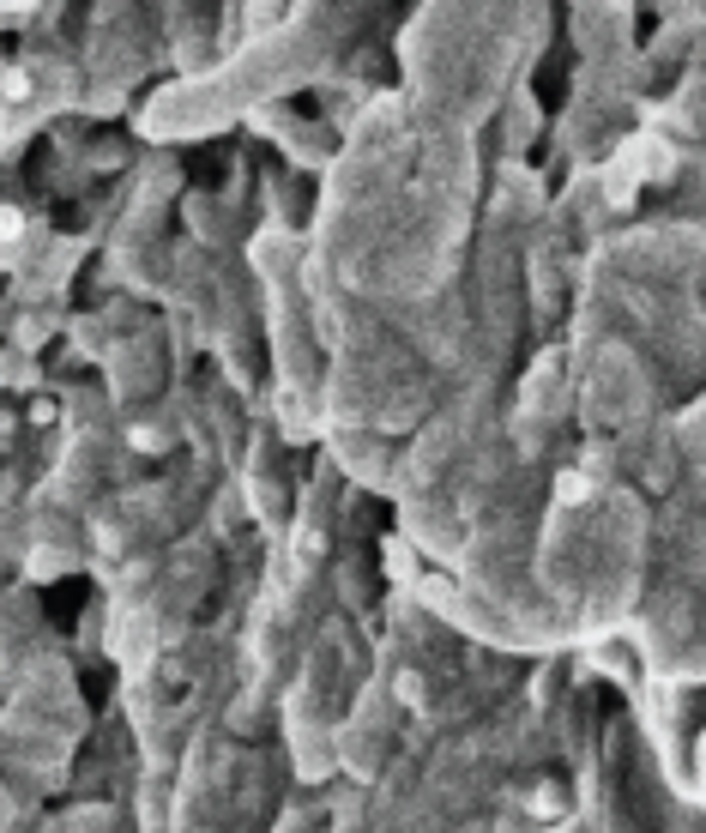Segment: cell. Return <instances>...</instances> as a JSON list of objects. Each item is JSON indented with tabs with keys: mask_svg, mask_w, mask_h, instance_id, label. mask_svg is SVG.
Here are the masks:
<instances>
[{
	"mask_svg": "<svg viewBox=\"0 0 706 833\" xmlns=\"http://www.w3.org/2000/svg\"><path fill=\"white\" fill-rule=\"evenodd\" d=\"M19 91H25V79H19V73H0V97H19Z\"/></svg>",
	"mask_w": 706,
	"mask_h": 833,
	"instance_id": "6da1fadb",
	"label": "cell"
}]
</instances>
